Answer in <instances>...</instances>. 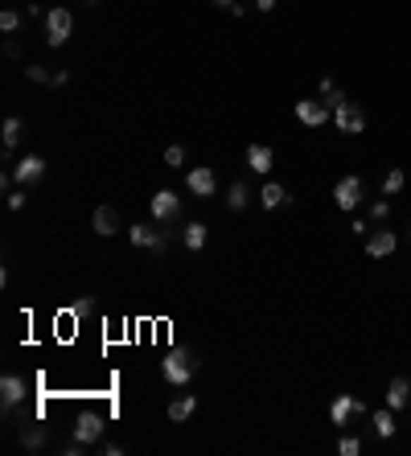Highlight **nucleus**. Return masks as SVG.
Masks as SVG:
<instances>
[{"label":"nucleus","mask_w":411,"mask_h":456,"mask_svg":"<svg viewBox=\"0 0 411 456\" xmlns=\"http://www.w3.org/2000/svg\"><path fill=\"white\" fill-rule=\"evenodd\" d=\"M13 177H17L21 185H33V181H42V177H46V161H42L37 152H25L21 161L13 165Z\"/></svg>","instance_id":"obj_9"},{"label":"nucleus","mask_w":411,"mask_h":456,"mask_svg":"<svg viewBox=\"0 0 411 456\" xmlns=\"http://www.w3.org/2000/svg\"><path fill=\"white\" fill-rule=\"evenodd\" d=\"M345 99H350V95H345V91H338V87H333L329 95H321V103H325L329 111H338V107H341V103H345Z\"/></svg>","instance_id":"obj_29"},{"label":"nucleus","mask_w":411,"mask_h":456,"mask_svg":"<svg viewBox=\"0 0 411 456\" xmlns=\"http://www.w3.org/2000/svg\"><path fill=\"white\" fill-rule=\"evenodd\" d=\"M21 132H25V123L17 116L4 120V128H0V136H4V161H13V148L21 144Z\"/></svg>","instance_id":"obj_18"},{"label":"nucleus","mask_w":411,"mask_h":456,"mask_svg":"<svg viewBox=\"0 0 411 456\" xmlns=\"http://www.w3.org/2000/svg\"><path fill=\"white\" fill-rule=\"evenodd\" d=\"M21 206H25V190L8 193V210H21Z\"/></svg>","instance_id":"obj_31"},{"label":"nucleus","mask_w":411,"mask_h":456,"mask_svg":"<svg viewBox=\"0 0 411 456\" xmlns=\"http://www.w3.org/2000/svg\"><path fill=\"white\" fill-rule=\"evenodd\" d=\"M70 33H74V13L70 8H49L46 13V42L54 49L58 46H66L70 42Z\"/></svg>","instance_id":"obj_2"},{"label":"nucleus","mask_w":411,"mask_h":456,"mask_svg":"<svg viewBox=\"0 0 411 456\" xmlns=\"http://www.w3.org/2000/svg\"><path fill=\"white\" fill-rule=\"evenodd\" d=\"M271 165H276V152H271L267 144H251V148H247V168H251V173H267Z\"/></svg>","instance_id":"obj_16"},{"label":"nucleus","mask_w":411,"mask_h":456,"mask_svg":"<svg viewBox=\"0 0 411 456\" xmlns=\"http://www.w3.org/2000/svg\"><path fill=\"white\" fill-rule=\"evenodd\" d=\"M247 206H251V185H247V181H235V185L226 190V210L239 214V210H247Z\"/></svg>","instance_id":"obj_19"},{"label":"nucleus","mask_w":411,"mask_h":456,"mask_svg":"<svg viewBox=\"0 0 411 456\" xmlns=\"http://www.w3.org/2000/svg\"><path fill=\"white\" fill-rule=\"evenodd\" d=\"M185 190L194 193V197H214L218 193V177H214V168L210 165H197L185 173Z\"/></svg>","instance_id":"obj_8"},{"label":"nucleus","mask_w":411,"mask_h":456,"mask_svg":"<svg viewBox=\"0 0 411 456\" xmlns=\"http://www.w3.org/2000/svg\"><path fill=\"white\" fill-rule=\"evenodd\" d=\"M46 440H49V428H42V424H33V428H25V432H21V444L29 448V452L46 448Z\"/></svg>","instance_id":"obj_22"},{"label":"nucleus","mask_w":411,"mask_h":456,"mask_svg":"<svg viewBox=\"0 0 411 456\" xmlns=\"http://www.w3.org/2000/svg\"><path fill=\"white\" fill-rule=\"evenodd\" d=\"M292 111H296V120L305 123V128H325V123L333 120V111H329L321 99H296Z\"/></svg>","instance_id":"obj_5"},{"label":"nucleus","mask_w":411,"mask_h":456,"mask_svg":"<svg viewBox=\"0 0 411 456\" xmlns=\"http://www.w3.org/2000/svg\"><path fill=\"white\" fill-rule=\"evenodd\" d=\"M395 247H399V239H395V230H370V239H366V255L370 259H387V255H395Z\"/></svg>","instance_id":"obj_11"},{"label":"nucleus","mask_w":411,"mask_h":456,"mask_svg":"<svg viewBox=\"0 0 411 456\" xmlns=\"http://www.w3.org/2000/svg\"><path fill=\"white\" fill-rule=\"evenodd\" d=\"M148 210H152L157 222H177V218H181V197L173 190H157L152 202H148Z\"/></svg>","instance_id":"obj_7"},{"label":"nucleus","mask_w":411,"mask_h":456,"mask_svg":"<svg viewBox=\"0 0 411 456\" xmlns=\"http://www.w3.org/2000/svg\"><path fill=\"white\" fill-rule=\"evenodd\" d=\"M276 4H280V0H255V8H259V13H271Z\"/></svg>","instance_id":"obj_33"},{"label":"nucleus","mask_w":411,"mask_h":456,"mask_svg":"<svg viewBox=\"0 0 411 456\" xmlns=\"http://www.w3.org/2000/svg\"><path fill=\"white\" fill-rule=\"evenodd\" d=\"M165 165H169V168H181V165H185V148H181V144H169V148H165Z\"/></svg>","instance_id":"obj_27"},{"label":"nucleus","mask_w":411,"mask_h":456,"mask_svg":"<svg viewBox=\"0 0 411 456\" xmlns=\"http://www.w3.org/2000/svg\"><path fill=\"white\" fill-rule=\"evenodd\" d=\"M161 374L169 386H185L197 374V354L194 350H169L165 362H161Z\"/></svg>","instance_id":"obj_1"},{"label":"nucleus","mask_w":411,"mask_h":456,"mask_svg":"<svg viewBox=\"0 0 411 456\" xmlns=\"http://www.w3.org/2000/svg\"><path fill=\"white\" fill-rule=\"evenodd\" d=\"M284 202H292V197H288V190H284L280 181H267L264 190H259V206H264V210H280Z\"/></svg>","instance_id":"obj_17"},{"label":"nucleus","mask_w":411,"mask_h":456,"mask_svg":"<svg viewBox=\"0 0 411 456\" xmlns=\"http://www.w3.org/2000/svg\"><path fill=\"white\" fill-rule=\"evenodd\" d=\"M370 419H374V432L383 436V440H391V436H395V411H391V407H383V411H374V415H370Z\"/></svg>","instance_id":"obj_23"},{"label":"nucleus","mask_w":411,"mask_h":456,"mask_svg":"<svg viewBox=\"0 0 411 456\" xmlns=\"http://www.w3.org/2000/svg\"><path fill=\"white\" fill-rule=\"evenodd\" d=\"M194 411H197V399H194V395H181V399H173V403H169V419H173V424H185Z\"/></svg>","instance_id":"obj_21"},{"label":"nucleus","mask_w":411,"mask_h":456,"mask_svg":"<svg viewBox=\"0 0 411 456\" xmlns=\"http://www.w3.org/2000/svg\"><path fill=\"white\" fill-rule=\"evenodd\" d=\"M362 177H341L338 185H333V202H338V210H345V214H354L358 206H362Z\"/></svg>","instance_id":"obj_3"},{"label":"nucleus","mask_w":411,"mask_h":456,"mask_svg":"<svg viewBox=\"0 0 411 456\" xmlns=\"http://www.w3.org/2000/svg\"><path fill=\"white\" fill-rule=\"evenodd\" d=\"M87 4H95V0H87Z\"/></svg>","instance_id":"obj_35"},{"label":"nucleus","mask_w":411,"mask_h":456,"mask_svg":"<svg viewBox=\"0 0 411 456\" xmlns=\"http://www.w3.org/2000/svg\"><path fill=\"white\" fill-rule=\"evenodd\" d=\"M66 82H70V70H58V74H54V82H49V87H66Z\"/></svg>","instance_id":"obj_32"},{"label":"nucleus","mask_w":411,"mask_h":456,"mask_svg":"<svg viewBox=\"0 0 411 456\" xmlns=\"http://www.w3.org/2000/svg\"><path fill=\"white\" fill-rule=\"evenodd\" d=\"M103 428H107V419L99 415V411H82L78 415V424H74V432H70V440H78V444H95L99 436H103Z\"/></svg>","instance_id":"obj_6"},{"label":"nucleus","mask_w":411,"mask_h":456,"mask_svg":"<svg viewBox=\"0 0 411 456\" xmlns=\"http://www.w3.org/2000/svg\"><path fill=\"white\" fill-rule=\"evenodd\" d=\"M411 403V383L399 374V378H391V386H387V407L391 411H403Z\"/></svg>","instance_id":"obj_15"},{"label":"nucleus","mask_w":411,"mask_h":456,"mask_svg":"<svg viewBox=\"0 0 411 456\" xmlns=\"http://www.w3.org/2000/svg\"><path fill=\"white\" fill-rule=\"evenodd\" d=\"M206 235H210L206 222H185V226H181V242H185L190 251H202V247H206Z\"/></svg>","instance_id":"obj_20"},{"label":"nucleus","mask_w":411,"mask_h":456,"mask_svg":"<svg viewBox=\"0 0 411 456\" xmlns=\"http://www.w3.org/2000/svg\"><path fill=\"white\" fill-rule=\"evenodd\" d=\"M25 78H29V82H54V74H49L46 66H37V62L25 66Z\"/></svg>","instance_id":"obj_26"},{"label":"nucleus","mask_w":411,"mask_h":456,"mask_svg":"<svg viewBox=\"0 0 411 456\" xmlns=\"http://www.w3.org/2000/svg\"><path fill=\"white\" fill-rule=\"evenodd\" d=\"M333 123H338V132H345V136H358V132H366V111L354 99H345L338 111H333Z\"/></svg>","instance_id":"obj_4"},{"label":"nucleus","mask_w":411,"mask_h":456,"mask_svg":"<svg viewBox=\"0 0 411 456\" xmlns=\"http://www.w3.org/2000/svg\"><path fill=\"white\" fill-rule=\"evenodd\" d=\"M338 452L341 456H358V452H362V440H358V436H341V440H338Z\"/></svg>","instance_id":"obj_25"},{"label":"nucleus","mask_w":411,"mask_h":456,"mask_svg":"<svg viewBox=\"0 0 411 456\" xmlns=\"http://www.w3.org/2000/svg\"><path fill=\"white\" fill-rule=\"evenodd\" d=\"M25 395H29V386H25L21 374H4V378H0V399H4V411H13L17 403H25Z\"/></svg>","instance_id":"obj_12"},{"label":"nucleus","mask_w":411,"mask_h":456,"mask_svg":"<svg viewBox=\"0 0 411 456\" xmlns=\"http://www.w3.org/2000/svg\"><path fill=\"white\" fill-rule=\"evenodd\" d=\"M17 25H21V13H17V8H4V13H0V29H4V33H13Z\"/></svg>","instance_id":"obj_28"},{"label":"nucleus","mask_w":411,"mask_h":456,"mask_svg":"<svg viewBox=\"0 0 411 456\" xmlns=\"http://www.w3.org/2000/svg\"><path fill=\"white\" fill-rule=\"evenodd\" d=\"M91 226H95V235H103V239L120 235V214H116V206H99L95 218H91Z\"/></svg>","instance_id":"obj_14"},{"label":"nucleus","mask_w":411,"mask_h":456,"mask_svg":"<svg viewBox=\"0 0 411 456\" xmlns=\"http://www.w3.org/2000/svg\"><path fill=\"white\" fill-rule=\"evenodd\" d=\"M403 185H407V173L403 168H391L387 177H383V193H399Z\"/></svg>","instance_id":"obj_24"},{"label":"nucleus","mask_w":411,"mask_h":456,"mask_svg":"<svg viewBox=\"0 0 411 456\" xmlns=\"http://www.w3.org/2000/svg\"><path fill=\"white\" fill-rule=\"evenodd\" d=\"M362 411L366 407L354 399V395H338V399L329 403V419H333V428H345V424H350L354 415H362Z\"/></svg>","instance_id":"obj_10"},{"label":"nucleus","mask_w":411,"mask_h":456,"mask_svg":"<svg viewBox=\"0 0 411 456\" xmlns=\"http://www.w3.org/2000/svg\"><path fill=\"white\" fill-rule=\"evenodd\" d=\"M128 239L136 242V247H145V251H165V235H161V230H152V226H145V222L128 226Z\"/></svg>","instance_id":"obj_13"},{"label":"nucleus","mask_w":411,"mask_h":456,"mask_svg":"<svg viewBox=\"0 0 411 456\" xmlns=\"http://www.w3.org/2000/svg\"><path fill=\"white\" fill-rule=\"evenodd\" d=\"M218 8H231V4H235V0H214Z\"/></svg>","instance_id":"obj_34"},{"label":"nucleus","mask_w":411,"mask_h":456,"mask_svg":"<svg viewBox=\"0 0 411 456\" xmlns=\"http://www.w3.org/2000/svg\"><path fill=\"white\" fill-rule=\"evenodd\" d=\"M370 218H379V222H387V218H391V202H387V193H383V202H374V206H370Z\"/></svg>","instance_id":"obj_30"}]
</instances>
